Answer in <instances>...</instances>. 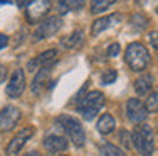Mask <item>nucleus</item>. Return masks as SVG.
<instances>
[{"mask_svg":"<svg viewBox=\"0 0 158 156\" xmlns=\"http://www.w3.org/2000/svg\"><path fill=\"white\" fill-rule=\"evenodd\" d=\"M133 138V144L136 148V151L141 156H151L155 151V136L153 129L148 124H141L134 129V132L131 134Z\"/></svg>","mask_w":158,"mask_h":156,"instance_id":"obj_1","label":"nucleus"},{"mask_svg":"<svg viewBox=\"0 0 158 156\" xmlns=\"http://www.w3.org/2000/svg\"><path fill=\"white\" fill-rule=\"evenodd\" d=\"M124 58L133 71H143L150 64V53L141 43H131L126 47Z\"/></svg>","mask_w":158,"mask_h":156,"instance_id":"obj_2","label":"nucleus"},{"mask_svg":"<svg viewBox=\"0 0 158 156\" xmlns=\"http://www.w3.org/2000/svg\"><path fill=\"white\" fill-rule=\"evenodd\" d=\"M104 102H106V97H104L102 92L99 90H92L82 98V104L78 105V112L82 114V117L85 121H92L99 110L104 107Z\"/></svg>","mask_w":158,"mask_h":156,"instance_id":"obj_3","label":"nucleus"},{"mask_svg":"<svg viewBox=\"0 0 158 156\" xmlns=\"http://www.w3.org/2000/svg\"><path fill=\"white\" fill-rule=\"evenodd\" d=\"M58 122L61 124L63 131L66 132L68 139L77 146V148H82L85 144V131H83L82 124H80L78 119L72 117V115H61L58 119Z\"/></svg>","mask_w":158,"mask_h":156,"instance_id":"obj_4","label":"nucleus"},{"mask_svg":"<svg viewBox=\"0 0 158 156\" xmlns=\"http://www.w3.org/2000/svg\"><path fill=\"white\" fill-rule=\"evenodd\" d=\"M60 27H61V19H60L58 15L46 17V19L38 26V29H36L34 36H32V41H34V43H38V41L46 39V37L53 36L55 32H58Z\"/></svg>","mask_w":158,"mask_h":156,"instance_id":"obj_5","label":"nucleus"},{"mask_svg":"<svg viewBox=\"0 0 158 156\" xmlns=\"http://www.w3.org/2000/svg\"><path fill=\"white\" fill-rule=\"evenodd\" d=\"M34 132H36V129L32 127V125H29V127L22 129L21 132H17V134H15L14 138H12V141L7 144V149H5L7 156H14V154H17V153L26 146V142H27L29 139H31L32 136H34Z\"/></svg>","mask_w":158,"mask_h":156,"instance_id":"obj_6","label":"nucleus"},{"mask_svg":"<svg viewBox=\"0 0 158 156\" xmlns=\"http://www.w3.org/2000/svg\"><path fill=\"white\" fill-rule=\"evenodd\" d=\"M21 119V109L15 105H7L0 110V131H10Z\"/></svg>","mask_w":158,"mask_h":156,"instance_id":"obj_7","label":"nucleus"},{"mask_svg":"<svg viewBox=\"0 0 158 156\" xmlns=\"http://www.w3.org/2000/svg\"><path fill=\"white\" fill-rule=\"evenodd\" d=\"M126 112H127V119L134 124H139V122L146 121L148 117V110L144 107V104L138 98H129L126 104Z\"/></svg>","mask_w":158,"mask_h":156,"instance_id":"obj_8","label":"nucleus"},{"mask_svg":"<svg viewBox=\"0 0 158 156\" xmlns=\"http://www.w3.org/2000/svg\"><path fill=\"white\" fill-rule=\"evenodd\" d=\"M26 90V75H24V70H15L12 73V78L7 85V95L12 98H17L22 95V92Z\"/></svg>","mask_w":158,"mask_h":156,"instance_id":"obj_9","label":"nucleus"},{"mask_svg":"<svg viewBox=\"0 0 158 156\" xmlns=\"http://www.w3.org/2000/svg\"><path fill=\"white\" fill-rule=\"evenodd\" d=\"M55 61H56V51L55 49H48V51H44V53H41L39 56L32 58V60L27 63V70L29 71L41 70V68L51 66Z\"/></svg>","mask_w":158,"mask_h":156,"instance_id":"obj_10","label":"nucleus"},{"mask_svg":"<svg viewBox=\"0 0 158 156\" xmlns=\"http://www.w3.org/2000/svg\"><path fill=\"white\" fill-rule=\"evenodd\" d=\"M44 148L49 153H63L68 149V141L60 134H49L44 138Z\"/></svg>","mask_w":158,"mask_h":156,"instance_id":"obj_11","label":"nucleus"},{"mask_svg":"<svg viewBox=\"0 0 158 156\" xmlns=\"http://www.w3.org/2000/svg\"><path fill=\"white\" fill-rule=\"evenodd\" d=\"M51 3L49 2H29L27 5V20L29 22H36L38 19L46 15V12L49 10Z\"/></svg>","mask_w":158,"mask_h":156,"instance_id":"obj_12","label":"nucleus"},{"mask_svg":"<svg viewBox=\"0 0 158 156\" xmlns=\"http://www.w3.org/2000/svg\"><path fill=\"white\" fill-rule=\"evenodd\" d=\"M121 19H123V15H121V14H112V15L95 19V20H94V24H92V34H94V36H97V34L104 32V31L109 29L110 26H114L116 22H119Z\"/></svg>","mask_w":158,"mask_h":156,"instance_id":"obj_13","label":"nucleus"},{"mask_svg":"<svg viewBox=\"0 0 158 156\" xmlns=\"http://www.w3.org/2000/svg\"><path fill=\"white\" fill-rule=\"evenodd\" d=\"M49 70H51V66H46V68H41V70H38V73H36L34 80H32V87H31L32 93L38 95L39 92L43 90V87L46 85V81H48V78H49Z\"/></svg>","mask_w":158,"mask_h":156,"instance_id":"obj_14","label":"nucleus"},{"mask_svg":"<svg viewBox=\"0 0 158 156\" xmlns=\"http://www.w3.org/2000/svg\"><path fill=\"white\" fill-rule=\"evenodd\" d=\"M114 127H116V121L110 114H102L100 119L97 121V131L100 134H110L114 131Z\"/></svg>","mask_w":158,"mask_h":156,"instance_id":"obj_15","label":"nucleus"},{"mask_svg":"<svg viewBox=\"0 0 158 156\" xmlns=\"http://www.w3.org/2000/svg\"><path fill=\"white\" fill-rule=\"evenodd\" d=\"M151 85H153V76L144 73L134 81V90H136L138 95H146L148 92L151 90Z\"/></svg>","mask_w":158,"mask_h":156,"instance_id":"obj_16","label":"nucleus"},{"mask_svg":"<svg viewBox=\"0 0 158 156\" xmlns=\"http://www.w3.org/2000/svg\"><path fill=\"white\" fill-rule=\"evenodd\" d=\"M82 43H83V32L82 31H75V32H72L68 37L63 39V44H65V47H68V49L82 46Z\"/></svg>","mask_w":158,"mask_h":156,"instance_id":"obj_17","label":"nucleus"},{"mask_svg":"<svg viewBox=\"0 0 158 156\" xmlns=\"http://www.w3.org/2000/svg\"><path fill=\"white\" fill-rule=\"evenodd\" d=\"M100 156H126V153L121 148H117V146L106 142V144L100 146Z\"/></svg>","mask_w":158,"mask_h":156,"instance_id":"obj_18","label":"nucleus"},{"mask_svg":"<svg viewBox=\"0 0 158 156\" xmlns=\"http://www.w3.org/2000/svg\"><path fill=\"white\" fill-rule=\"evenodd\" d=\"M148 112H158V90H153L146 98V104H144Z\"/></svg>","mask_w":158,"mask_h":156,"instance_id":"obj_19","label":"nucleus"},{"mask_svg":"<svg viewBox=\"0 0 158 156\" xmlns=\"http://www.w3.org/2000/svg\"><path fill=\"white\" fill-rule=\"evenodd\" d=\"M110 5H114L112 0H95V2H92V14H100L104 12V10H107Z\"/></svg>","mask_w":158,"mask_h":156,"instance_id":"obj_20","label":"nucleus"},{"mask_svg":"<svg viewBox=\"0 0 158 156\" xmlns=\"http://www.w3.org/2000/svg\"><path fill=\"white\" fill-rule=\"evenodd\" d=\"M82 7H83V2H65V0H61V2L58 3V9L61 14L75 10V9H82Z\"/></svg>","mask_w":158,"mask_h":156,"instance_id":"obj_21","label":"nucleus"},{"mask_svg":"<svg viewBox=\"0 0 158 156\" xmlns=\"http://www.w3.org/2000/svg\"><path fill=\"white\" fill-rule=\"evenodd\" d=\"M119 139H121V142H123V146L124 148H131L133 146V138H131V134L127 131H121V134H119Z\"/></svg>","mask_w":158,"mask_h":156,"instance_id":"obj_22","label":"nucleus"},{"mask_svg":"<svg viewBox=\"0 0 158 156\" xmlns=\"http://www.w3.org/2000/svg\"><path fill=\"white\" fill-rule=\"evenodd\" d=\"M116 78H117V73L114 70H109V71H106V73L102 75V83L104 85L112 83V81H116Z\"/></svg>","mask_w":158,"mask_h":156,"instance_id":"obj_23","label":"nucleus"},{"mask_svg":"<svg viewBox=\"0 0 158 156\" xmlns=\"http://www.w3.org/2000/svg\"><path fill=\"white\" fill-rule=\"evenodd\" d=\"M146 24H148V20H146V17H143V15H133V26H139L138 29H144L146 27Z\"/></svg>","mask_w":158,"mask_h":156,"instance_id":"obj_24","label":"nucleus"},{"mask_svg":"<svg viewBox=\"0 0 158 156\" xmlns=\"http://www.w3.org/2000/svg\"><path fill=\"white\" fill-rule=\"evenodd\" d=\"M150 43H151V46L155 47V49H158V31H153V32H150Z\"/></svg>","mask_w":158,"mask_h":156,"instance_id":"obj_25","label":"nucleus"},{"mask_svg":"<svg viewBox=\"0 0 158 156\" xmlns=\"http://www.w3.org/2000/svg\"><path fill=\"white\" fill-rule=\"evenodd\" d=\"M119 44L117 43H114V44H110L109 46V49H107V54H109V56H117V54H119Z\"/></svg>","mask_w":158,"mask_h":156,"instance_id":"obj_26","label":"nucleus"},{"mask_svg":"<svg viewBox=\"0 0 158 156\" xmlns=\"http://www.w3.org/2000/svg\"><path fill=\"white\" fill-rule=\"evenodd\" d=\"M7 43H9V37L4 36V34H0V49H4L7 46Z\"/></svg>","mask_w":158,"mask_h":156,"instance_id":"obj_27","label":"nucleus"},{"mask_svg":"<svg viewBox=\"0 0 158 156\" xmlns=\"http://www.w3.org/2000/svg\"><path fill=\"white\" fill-rule=\"evenodd\" d=\"M5 76H7V68L0 64V83H2V81L5 80Z\"/></svg>","mask_w":158,"mask_h":156,"instance_id":"obj_28","label":"nucleus"},{"mask_svg":"<svg viewBox=\"0 0 158 156\" xmlns=\"http://www.w3.org/2000/svg\"><path fill=\"white\" fill-rule=\"evenodd\" d=\"M24 156H39L38 153H27V154H24Z\"/></svg>","mask_w":158,"mask_h":156,"instance_id":"obj_29","label":"nucleus"},{"mask_svg":"<svg viewBox=\"0 0 158 156\" xmlns=\"http://www.w3.org/2000/svg\"><path fill=\"white\" fill-rule=\"evenodd\" d=\"M58 156H65V154H58Z\"/></svg>","mask_w":158,"mask_h":156,"instance_id":"obj_30","label":"nucleus"},{"mask_svg":"<svg viewBox=\"0 0 158 156\" xmlns=\"http://www.w3.org/2000/svg\"><path fill=\"white\" fill-rule=\"evenodd\" d=\"M156 12H158V7H156Z\"/></svg>","mask_w":158,"mask_h":156,"instance_id":"obj_31","label":"nucleus"}]
</instances>
